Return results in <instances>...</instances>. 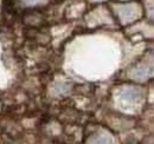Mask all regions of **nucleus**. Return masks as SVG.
<instances>
[{
	"label": "nucleus",
	"mask_w": 154,
	"mask_h": 144,
	"mask_svg": "<svg viewBox=\"0 0 154 144\" xmlns=\"http://www.w3.org/2000/svg\"><path fill=\"white\" fill-rule=\"evenodd\" d=\"M120 97L127 102H137V99H140V92L137 90H125Z\"/></svg>",
	"instance_id": "f257e3e1"
},
{
	"label": "nucleus",
	"mask_w": 154,
	"mask_h": 144,
	"mask_svg": "<svg viewBox=\"0 0 154 144\" xmlns=\"http://www.w3.org/2000/svg\"><path fill=\"white\" fill-rule=\"evenodd\" d=\"M89 144H113V141H112V138L108 135H106V134H98V135L94 136L90 140Z\"/></svg>",
	"instance_id": "f03ea898"
},
{
	"label": "nucleus",
	"mask_w": 154,
	"mask_h": 144,
	"mask_svg": "<svg viewBox=\"0 0 154 144\" xmlns=\"http://www.w3.org/2000/svg\"><path fill=\"white\" fill-rule=\"evenodd\" d=\"M27 4H39V2H42V1H44V0H25Z\"/></svg>",
	"instance_id": "7ed1b4c3"
},
{
	"label": "nucleus",
	"mask_w": 154,
	"mask_h": 144,
	"mask_svg": "<svg viewBox=\"0 0 154 144\" xmlns=\"http://www.w3.org/2000/svg\"><path fill=\"white\" fill-rule=\"evenodd\" d=\"M152 17H153V18H154V8H153V10H152Z\"/></svg>",
	"instance_id": "20e7f679"
}]
</instances>
